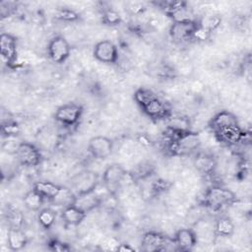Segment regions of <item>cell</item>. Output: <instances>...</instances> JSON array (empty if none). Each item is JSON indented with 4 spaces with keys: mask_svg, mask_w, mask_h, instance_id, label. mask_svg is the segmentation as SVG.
Masks as SVG:
<instances>
[{
    "mask_svg": "<svg viewBox=\"0 0 252 252\" xmlns=\"http://www.w3.org/2000/svg\"><path fill=\"white\" fill-rule=\"evenodd\" d=\"M134 99L152 119H167L171 115L167 104L149 89H138L134 94Z\"/></svg>",
    "mask_w": 252,
    "mask_h": 252,
    "instance_id": "6da1fadb",
    "label": "cell"
},
{
    "mask_svg": "<svg viewBox=\"0 0 252 252\" xmlns=\"http://www.w3.org/2000/svg\"><path fill=\"white\" fill-rule=\"evenodd\" d=\"M171 133V132H170ZM172 134L169 150L174 155H189L199 149L201 139L197 133L188 131L181 134Z\"/></svg>",
    "mask_w": 252,
    "mask_h": 252,
    "instance_id": "7a4b0ae2",
    "label": "cell"
},
{
    "mask_svg": "<svg viewBox=\"0 0 252 252\" xmlns=\"http://www.w3.org/2000/svg\"><path fill=\"white\" fill-rule=\"evenodd\" d=\"M236 201V197L229 189L216 186L210 188L205 194V205L213 211L220 210L225 206H229Z\"/></svg>",
    "mask_w": 252,
    "mask_h": 252,
    "instance_id": "3957f363",
    "label": "cell"
},
{
    "mask_svg": "<svg viewBox=\"0 0 252 252\" xmlns=\"http://www.w3.org/2000/svg\"><path fill=\"white\" fill-rule=\"evenodd\" d=\"M174 240L156 231H149L144 234L141 241V248L144 251H165L168 250V246L173 244Z\"/></svg>",
    "mask_w": 252,
    "mask_h": 252,
    "instance_id": "277c9868",
    "label": "cell"
},
{
    "mask_svg": "<svg viewBox=\"0 0 252 252\" xmlns=\"http://www.w3.org/2000/svg\"><path fill=\"white\" fill-rule=\"evenodd\" d=\"M83 113V106L79 103L68 102L59 106L55 112V120L65 126H73L78 123Z\"/></svg>",
    "mask_w": 252,
    "mask_h": 252,
    "instance_id": "5b68a950",
    "label": "cell"
},
{
    "mask_svg": "<svg viewBox=\"0 0 252 252\" xmlns=\"http://www.w3.org/2000/svg\"><path fill=\"white\" fill-rule=\"evenodd\" d=\"M18 161L25 166H36L41 160L39 150L31 143H20L15 151Z\"/></svg>",
    "mask_w": 252,
    "mask_h": 252,
    "instance_id": "8992f818",
    "label": "cell"
},
{
    "mask_svg": "<svg viewBox=\"0 0 252 252\" xmlns=\"http://www.w3.org/2000/svg\"><path fill=\"white\" fill-rule=\"evenodd\" d=\"M126 174L127 172L122 165L118 163L108 165L102 174V181L106 190L113 194L120 187Z\"/></svg>",
    "mask_w": 252,
    "mask_h": 252,
    "instance_id": "52a82bcc",
    "label": "cell"
},
{
    "mask_svg": "<svg viewBox=\"0 0 252 252\" xmlns=\"http://www.w3.org/2000/svg\"><path fill=\"white\" fill-rule=\"evenodd\" d=\"M71 47L65 37L61 35L54 36L48 43L47 53L50 59L55 63L64 62L70 55Z\"/></svg>",
    "mask_w": 252,
    "mask_h": 252,
    "instance_id": "ba28073f",
    "label": "cell"
},
{
    "mask_svg": "<svg viewBox=\"0 0 252 252\" xmlns=\"http://www.w3.org/2000/svg\"><path fill=\"white\" fill-rule=\"evenodd\" d=\"M88 150L94 158L104 159L111 155L113 150V142L111 139L105 136H95L89 141Z\"/></svg>",
    "mask_w": 252,
    "mask_h": 252,
    "instance_id": "9c48e42d",
    "label": "cell"
},
{
    "mask_svg": "<svg viewBox=\"0 0 252 252\" xmlns=\"http://www.w3.org/2000/svg\"><path fill=\"white\" fill-rule=\"evenodd\" d=\"M94 56L102 63H115L118 59L117 47L110 40L98 41L94 48Z\"/></svg>",
    "mask_w": 252,
    "mask_h": 252,
    "instance_id": "30bf717a",
    "label": "cell"
},
{
    "mask_svg": "<svg viewBox=\"0 0 252 252\" xmlns=\"http://www.w3.org/2000/svg\"><path fill=\"white\" fill-rule=\"evenodd\" d=\"M0 54L4 63L12 66L17 59V40L9 33L0 36Z\"/></svg>",
    "mask_w": 252,
    "mask_h": 252,
    "instance_id": "8fae6325",
    "label": "cell"
},
{
    "mask_svg": "<svg viewBox=\"0 0 252 252\" xmlns=\"http://www.w3.org/2000/svg\"><path fill=\"white\" fill-rule=\"evenodd\" d=\"M199 22H173L169 33L174 41H185L193 36V32Z\"/></svg>",
    "mask_w": 252,
    "mask_h": 252,
    "instance_id": "7c38bea8",
    "label": "cell"
},
{
    "mask_svg": "<svg viewBox=\"0 0 252 252\" xmlns=\"http://www.w3.org/2000/svg\"><path fill=\"white\" fill-rule=\"evenodd\" d=\"M214 134L219 142L227 146L236 145L237 143L241 142L245 136V133L239 125L217 130L214 132Z\"/></svg>",
    "mask_w": 252,
    "mask_h": 252,
    "instance_id": "4fadbf2b",
    "label": "cell"
},
{
    "mask_svg": "<svg viewBox=\"0 0 252 252\" xmlns=\"http://www.w3.org/2000/svg\"><path fill=\"white\" fill-rule=\"evenodd\" d=\"M176 250L190 251L197 244L196 233L190 228H180L173 237Z\"/></svg>",
    "mask_w": 252,
    "mask_h": 252,
    "instance_id": "5bb4252c",
    "label": "cell"
},
{
    "mask_svg": "<svg viewBox=\"0 0 252 252\" xmlns=\"http://www.w3.org/2000/svg\"><path fill=\"white\" fill-rule=\"evenodd\" d=\"M101 202H102L101 198L96 194L94 189L86 193L76 195L74 205L84 213L88 214L89 212L98 207L101 204Z\"/></svg>",
    "mask_w": 252,
    "mask_h": 252,
    "instance_id": "9a60e30c",
    "label": "cell"
},
{
    "mask_svg": "<svg viewBox=\"0 0 252 252\" xmlns=\"http://www.w3.org/2000/svg\"><path fill=\"white\" fill-rule=\"evenodd\" d=\"M73 184L77 191L76 195L94 190L97 184L96 175L94 172H90V171L79 173V175L75 177Z\"/></svg>",
    "mask_w": 252,
    "mask_h": 252,
    "instance_id": "2e32d148",
    "label": "cell"
},
{
    "mask_svg": "<svg viewBox=\"0 0 252 252\" xmlns=\"http://www.w3.org/2000/svg\"><path fill=\"white\" fill-rule=\"evenodd\" d=\"M238 120L236 116L227 111V110H222L218 112L210 121V128L212 129L213 132L223 129L226 127H231V126H237Z\"/></svg>",
    "mask_w": 252,
    "mask_h": 252,
    "instance_id": "e0dca14e",
    "label": "cell"
},
{
    "mask_svg": "<svg viewBox=\"0 0 252 252\" xmlns=\"http://www.w3.org/2000/svg\"><path fill=\"white\" fill-rule=\"evenodd\" d=\"M195 168L202 174H211L214 172L217 162L212 155L200 153L194 158Z\"/></svg>",
    "mask_w": 252,
    "mask_h": 252,
    "instance_id": "ac0fdd59",
    "label": "cell"
},
{
    "mask_svg": "<svg viewBox=\"0 0 252 252\" xmlns=\"http://www.w3.org/2000/svg\"><path fill=\"white\" fill-rule=\"evenodd\" d=\"M87 214L81 211L79 208H77L75 205L68 206L66 208H63L62 211V220L67 225H79L84 219L86 218Z\"/></svg>",
    "mask_w": 252,
    "mask_h": 252,
    "instance_id": "d6986e66",
    "label": "cell"
},
{
    "mask_svg": "<svg viewBox=\"0 0 252 252\" xmlns=\"http://www.w3.org/2000/svg\"><path fill=\"white\" fill-rule=\"evenodd\" d=\"M7 242L11 250L18 251L27 245L28 238L20 227H11L8 231Z\"/></svg>",
    "mask_w": 252,
    "mask_h": 252,
    "instance_id": "ffe728a7",
    "label": "cell"
},
{
    "mask_svg": "<svg viewBox=\"0 0 252 252\" xmlns=\"http://www.w3.org/2000/svg\"><path fill=\"white\" fill-rule=\"evenodd\" d=\"M166 120L167 129L173 134H181L190 131V120L185 116L170 115Z\"/></svg>",
    "mask_w": 252,
    "mask_h": 252,
    "instance_id": "44dd1931",
    "label": "cell"
},
{
    "mask_svg": "<svg viewBox=\"0 0 252 252\" xmlns=\"http://www.w3.org/2000/svg\"><path fill=\"white\" fill-rule=\"evenodd\" d=\"M32 188L37 193H39L44 198V200L47 199L51 201L57 195L61 186L50 181H37L34 183Z\"/></svg>",
    "mask_w": 252,
    "mask_h": 252,
    "instance_id": "7402d4cb",
    "label": "cell"
},
{
    "mask_svg": "<svg viewBox=\"0 0 252 252\" xmlns=\"http://www.w3.org/2000/svg\"><path fill=\"white\" fill-rule=\"evenodd\" d=\"M75 199H76V194L71 189H69L67 187L61 186L59 192L51 200V202L53 204H55L56 206H60V207L66 208L68 206L74 205Z\"/></svg>",
    "mask_w": 252,
    "mask_h": 252,
    "instance_id": "603a6c76",
    "label": "cell"
},
{
    "mask_svg": "<svg viewBox=\"0 0 252 252\" xmlns=\"http://www.w3.org/2000/svg\"><path fill=\"white\" fill-rule=\"evenodd\" d=\"M23 201H24L25 207L28 210L36 212V211H39V209L41 208L44 202V198L32 188V190L26 193Z\"/></svg>",
    "mask_w": 252,
    "mask_h": 252,
    "instance_id": "cb8c5ba5",
    "label": "cell"
},
{
    "mask_svg": "<svg viewBox=\"0 0 252 252\" xmlns=\"http://www.w3.org/2000/svg\"><path fill=\"white\" fill-rule=\"evenodd\" d=\"M215 231L219 236H223V237L231 236L234 232V224L232 220L227 217L220 218L216 221Z\"/></svg>",
    "mask_w": 252,
    "mask_h": 252,
    "instance_id": "d4e9b609",
    "label": "cell"
},
{
    "mask_svg": "<svg viewBox=\"0 0 252 252\" xmlns=\"http://www.w3.org/2000/svg\"><path fill=\"white\" fill-rule=\"evenodd\" d=\"M55 219H56V215L54 211L49 208L40 210L37 215V220L39 224L45 229L50 228L54 224Z\"/></svg>",
    "mask_w": 252,
    "mask_h": 252,
    "instance_id": "484cf974",
    "label": "cell"
},
{
    "mask_svg": "<svg viewBox=\"0 0 252 252\" xmlns=\"http://www.w3.org/2000/svg\"><path fill=\"white\" fill-rule=\"evenodd\" d=\"M220 21H221V19L220 17H218L216 15H211L199 23L202 27L206 28L208 31H210L212 32L214 30H216L219 27V25L220 24Z\"/></svg>",
    "mask_w": 252,
    "mask_h": 252,
    "instance_id": "4316f807",
    "label": "cell"
},
{
    "mask_svg": "<svg viewBox=\"0 0 252 252\" xmlns=\"http://www.w3.org/2000/svg\"><path fill=\"white\" fill-rule=\"evenodd\" d=\"M102 21L103 23H105L106 25H110V26H114V25H118L121 21L120 15L112 10V9H108L103 13L102 16Z\"/></svg>",
    "mask_w": 252,
    "mask_h": 252,
    "instance_id": "83f0119b",
    "label": "cell"
},
{
    "mask_svg": "<svg viewBox=\"0 0 252 252\" xmlns=\"http://www.w3.org/2000/svg\"><path fill=\"white\" fill-rule=\"evenodd\" d=\"M210 34H211V32L208 31L206 28L202 27L200 25V23H198V25H197L194 32H193L192 38H195V39L200 40V41H204V40H207L210 37Z\"/></svg>",
    "mask_w": 252,
    "mask_h": 252,
    "instance_id": "f1b7e54d",
    "label": "cell"
},
{
    "mask_svg": "<svg viewBox=\"0 0 252 252\" xmlns=\"http://www.w3.org/2000/svg\"><path fill=\"white\" fill-rule=\"evenodd\" d=\"M49 246L52 250H55V251H68V250L71 249L69 246H67V244L62 243V242H60L59 240H56V239L52 240L49 243Z\"/></svg>",
    "mask_w": 252,
    "mask_h": 252,
    "instance_id": "f546056e",
    "label": "cell"
},
{
    "mask_svg": "<svg viewBox=\"0 0 252 252\" xmlns=\"http://www.w3.org/2000/svg\"><path fill=\"white\" fill-rule=\"evenodd\" d=\"M60 18L61 19H64V20H74L77 18V14H75L73 11H70V10H63L60 12L59 14Z\"/></svg>",
    "mask_w": 252,
    "mask_h": 252,
    "instance_id": "4dcf8cb0",
    "label": "cell"
},
{
    "mask_svg": "<svg viewBox=\"0 0 252 252\" xmlns=\"http://www.w3.org/2000/svg\"><path fill=\"white\" fill-rule=\"evenodd\" d=\"M117 251H135V249L129 246V244H120Z\"/></svg>",
    "mask_w": 252,
    "mask_h": 252,
    "instance_id": "1f68e13d",
    "label": "cell"
}]
</instances>
